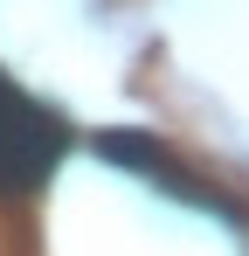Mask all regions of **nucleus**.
I'll return each mask as SVG.
<instances>
[{
    "label": "nucleus",
    "instance_id": "nucleus-1",
    "mask_svg": "<svg viewBox=\"0 0 249 256\" xmlns=\"http://www.w3.org/2000/svg\"><path fill=\"white\" fill-rule=\"evenodd\" d=\"M62 152H70L62 111H48L42 97H28L0 70V194H35Z\"/></svg>",
    "mask_w": 249,
    "mask_h": 256
},
{
    "label": "nucleus",
    "instance_id": "nucleus-2",
    "mask_svg": "<svg viewBox=\"0 0 249 256\" xmlns=\"http://www.w3.org/2000/svg\"><path fill=\"white\" fill-rule=\"evenodd\" d=\"M90 146H97V160H111V166L152 173V180L166 173V180H173L180 194H187V187H201L194 173H180V166H173V152H166V138H160V132H138V125H111V132H97Z\"/></svg>",
    "mask_w": 249,
    "mask_h": 256
}]
</instances>
